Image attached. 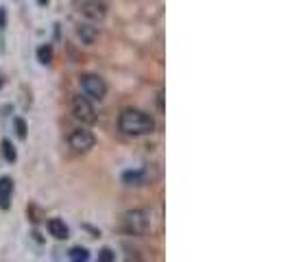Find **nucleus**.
Listing matches in <instances>:
<instances>
[{
	"instance_id": "4468645a",
	"label": "nucleus",
	"mask_w": 290,
	"mask_h": 262,
	"mask_svg": "<svg viewBox=\"0 0 290 262\" xmlns=\"http://www.w3.org/2000/svg\"><path fill=\"white\" fill-rule=\"evenodd\" d=\"M13 127H16V134H18V138H26V122H24V118H13Z\"/></svg>"
},
{
	"instance_id": "f8f14e48",
	"label": "nucleus",
	"mask_w": 290,
	"mask_h": 262,
	"mask_svg": "<svg viewBox=\"0 0 290 262\" xmlns=\"http://www.w3.org/2000/svg\"><path fill=\"white\" fill-rule=\"evenodd\" d=\"M68 258L72 262H88L90 260V251L85 249V247H72L68 251Z\"/></svg>"
},
{
	"instance_id": "0eeeda50",
	"label": "nucleus",
	"mask_w": 290,
	"mask_h": 262,
	"mask_svg": "<svg viewBox=\"0 0 290 262\" xmlns=\"http://www.w3.org/2000/svg\"><path fill=\"white\" fill-rule=\"evenodd\" d=\"M13 179L11 177H0V210L11 208V196H13Z\"/></svg>"
},
{
	"instance_id": "6ab92c4d",
	"label": "nucleus",
	"mask_w": 290,
	"mask_h": 262,
	"mask_svg": "<svg viewBox=\"0 0 290 262\" xmlns=\"http://www.w3.org/2000/svg\"><path fill=\"white\" fill-rule=\"evenodd\" d=\"M38 5H42V7H46V5H48V0H38Z\"/></svg>"
},
{
	"instance_id": "39448f33",
	"label": "nucleus",
	"mask_w": 290,
	"mask_h": 262,
	"mask_svg": "<svg viewBox=\"0 0 290 262\" xmlns=\"http://www.w3.org/2000/svg\"><path fill=\"white\" fill-rule=\"evenodd\" d=\"M68 144H70V149H75L77 153H88L90 149H94V144H96V138H94L92 131L79 127V129H75V131L70 134Z\"/></svg>"
},
{
	"instance_id": "20e7f679",
	"label": "nucleus",
	"mask_w": 290,
	"mask_h": 262,
	"mask_svg": "<svg viewBox=\"0 0 290 262\" xmlns=\"http://www.w3.org/2000/svg\"><path fill=\"white\" fill-rule=\"evenodd\" d=\"M79 83H81V90L88 99H94V101H103L105 94H107V83L103 77L98 75H81L79 79Z\"/></svg>"
},
{
	"instance_id": "423d86ee",
	"label": "nucleus",
	"mask_w": 290,
	"mask_h": 262,
	"mask_svg": "<svg viewBox=\"0 0 290 262\" xmlns=\"http://www.w3.org/2000/svg\"><path fill=\"white\" fill-rule=\"evenodd\" d=\"M77 11L92 22H100L107 16V5L98 3V0H81V3H77Z\"/></svg>"
},
{
	"instance_id": "a211bd4d",
	"label": "nucleus",
	"mask_w": 290,
	"mask_h": 262,
	"mask_svg": "<svg viewBox=\"0 0 290 262\" xmlns=\"http://www.w3.org/2000/svg\"><path fill=\"white\" fill-rule=\"evenodd\" d=\"M157 107H159V112H164V92L157 94Z\"/></svg>"
},
{
	"instance_id": "dca6fc26",
	"label": "nucleus",
	"mask_w": 290,
	"mask_h": 262,
	"mask_svg": "<svg viewBox=\"0 0 290 262\" xmlns=\"http://www.w3.org/2000/svg\"><path fill=\"white\" fill-rule=\"evenodd\" d=\"M26 214H28V218H31L33 223H40L42 221V214H40V210L35 208V206H31V210H26Z\"/></svg>"
},
{
	"instance_id": "aec40b11",
	"label": "nucleus",
	"mask_w": 290,
	"mask_h": 262,
	"mask_svg": "<svg viewBox=\"0 0 290 262\" xmlns=\"http://www.w3.org/2000/svg\"><path fill=\"white\" fill-rule=\"evenodd\" d=\"M0 87H3V79H0Z\"/></svg>"
},
{
	"instance_id": "9d476101",
	"label": "nucleus",
	"mask_w": 290,
	"mask_h": 262,
	"mask_svg": "<svg viewBox=\"0 0 290 262\" xmlns=\"http://www.w3.org/2000/svg\"><path fill=\"white\" fill-rule=\"evenodd\" d=\"M77 38L83 44H94L98 38V28L92 26V24H79L77 26Z\"/></svg>"
},
{
	"instance_id": "f03ea898",
	"label": "nucleus",
	"mask_w": 290,
	"mask_h": 262,
	"mask_svg": "<svg viewBox=\"0 0 290 262\" xmlns=\"http://www.w3.org/2000/svg\"><path fill=\"white\" fill-rule=\"evenodd\" d=\"M122 230L131 236H144L151 230V212L147 210H129L122 216Z\"/></svg>"
},
{
	"instance_id": "6e6552de",
	"label": "nucleus",
	"mask_w": 290,
	"mask_h": 262,
	"mask_svg": "<svg viewBox=\"0 0 290 262\" xmlns=\"http://www.w3.org/2000/svg\"><path fill=\"white\" fill-rule=\"evenodd\" d=\"M46 227H48V234L57 238V240H66L70 238V230H68V225L61 221V218H48V223H46Z\"/></svg>"
},
{
	"instance_id": "7ed1b4c3",
	"label": "nucleus",
	"mask_w": 290,
	"mask_h": 262,
	"mask_svg": "<svg viewBox=\"0 0 290 262\" xmlns=\"http://www.w3.org/2000/svg\"><path fill=\"white\" fill-rule=\"evenodd\" d=\"M70 112L81 125H94V122H96V109H94V105L90 103L88 96H81V94H79V96H72Z\"/></svg>"
},
{
	"instance_id": "2eb2a0df",
	"label": "nucleus",
	"mask_w": 290,
	"mask_h": 262,
	"mask_svg": "<svg viewBox=\"0 0 290 262\" xmlns=\"http://www.w3.org/2000/svg\"><path fill=\"white\" fill-rule=\"evenodd\" d=\"M116 260V253L110 249V247H103L98 251V262H114Z\"/></svg>"
},
{
	"instance_id": "1a4fd4ad",
	"label": "nucleus",
	"mask_w": 290,
	"mask_h": 262,
	"mask_svg": "<svg viewBox=\"0 0 290 262\" xmlns=\"http://www.w3.org/2000/svg\"><path fill=\"white\" fill-rule=\"evenodd\" d=\"M122 181H125L127 186H144L149 181V173H147V169L125 171L122 173Z\"/></svg>"
},
{
	"instance_id": "9b49d317",
	"label": "nucleus",
	"mask_w": 290,
	"mask_h": 262,
	"mask_svg": "<svg viewBox=\"0 0 290 262\" xmlns=\"http://www.w3.org/2000/svg\"><path fill=\"white\" fill-rule=\"evenodd\" d=\"M53 57H55V50H53V46H50V44H42V46L38 48V59H40V63L48 66L50 61H53Z\"/></svg>"
},
{
	"instance_id": "ddd939ff",
	"label": "nucleus",
	"mask_w": 290,
	"mask_h": 262,
	"mask_svg": "<svg viewBox=\"0 0 290 262\" xmlns=\"http://www.w3.org/2000/svg\"><path fill=\"white\" fill-rule=\"evenodd\" d=\"M3 155H5L7 162H16V159H18V151L11 144L9 138H5V140H3Z\"/></svg>"
},
{
	"instance_id": "f3484780",
	"label": "nucleus",
	"mask_w": 290,
	"mask_h": 262,
	"mask_svg": "<svg viewBox=\"0 0 290 262\" xmlns=\"http://www.w3.org/2000/svg\"><path fill=\"white\" fill-rule=\"evenodd\" d=\"M5 26H7V11L5 7H0V31H5Z\"/></svg>"
},
{
	"instance_id": "f257e3e1",
	"label": "nucleus",
	"mask_w": 290,
	"mask_h": 262,
	"mask_svg": "<svg viewBox=\"0 0 290 262\" xmlns=\"http://www.w3.org/2000/svg\"><path fill=\"white\" fill-rule=\"evenodd\" d=\"M118 129L125 136H149L155 131V120L142 109H125L118 116Z\"/></svg>"
}]
</instances>
